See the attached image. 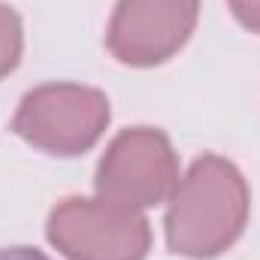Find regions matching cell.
Instances as JSON below:
<instances>
[{
  "label": "cell",
  "instance_id": "6da1fadb",
  "mask_svg": "<svg viewBox=\"0 0 260 260\" xmlns=\"http://www.w3.org/2000/svg\"><path fill=\"white\" fill-rule=\"evenodd\" d=\"M251 194L245 176L218 154H203L179 179L164 218L173 254L209 260L224 254L248 224Z\"/></svg>",
  "mask_w": 260,
  "mask_h": 260
},
{
  "label": "cell",
  "instance_id": "7a4b0ae2",
  "mask_svg": "<svg viewBox=\"0 0 260 260\" xmlns=\"http://www.w3.org/2000/svg\"><path fill=\"white\" fill-rule=\"evenodd\" d=\"M109 100L88 85L52 82L27 91L12 118V130L40 151L76 157L91 151L109 127Z\"/></svg>",
  "mask_w": 260,
  "mask_h": 260
},
{
  "label": "cell",
  "instance_id": "3957f363",
  "mask_svg": "<svg viewBox=\"0 0 260 260\" xmlns=\"http://www.w3.org/2000/svg\"><path fill=\"white\" fill-rule=\"evenodd\" d=\"M49 242L67 260H145L151 227L142 212L103 197H67L46 224Z\"/></svg>",
  "mask_w": 260,
  "mask_h": 260
},
{
  "label": "cell",
  "instance_id": "277c9868",
  "mask_svg": "<svg viewBox=\"0 0 260 260\" xmlns=\"http://www.w3.org/2000/svg\"><path fill=\"white\" fill-rule=\"evenodd\" d=\"M179 185V157L164 130H121L97 164V197L124 209H151L167 203Z\"/></svg>",
  "mask_w": 260,
  "mask_h": 260
},
{
  "label": "cell",
  "instance_id": "5b68a950",
  "mask_svg": "<svg viewBox=\"0 0 260 260\" xmlns=\"http://www.w3.org/2000/svg\"><path fill=\"white\" fill-rule=\"evenodd\" d=\"M200 0H118L106 30V49L118 64L157 67L194 34Z\"/></svg>",
  "mask_w": 260,
  "mask_h": 260
},
{
  "label": "cell",
  "instance_id": "8992f818",
  "mask_svg": "<svg viewBox=\"0 0 260 260\" xmlns=\"http://www.w3.org/2000/svg\"><path fill=\"white\" fill-rule=\"evenodd\" d=\"M21 46H24V34H21V18L12 6L0 3V79L9 76L18 61H21Z\"/></svg>",
  "mask_w": 260,
  "mask_h": 260
},
{
  "label": "cell",
  "instance_id": "52a82bcc",
  "mask_svg": "<svg viewBox=\"0 0 260 260\" xmlns=\"http://www.w3.org/2000/svg\"><path fill=\"white\" fill-rule=\"evenodd\" d=\"M236 21L248 27L251 34H260V0H227Z\"/></svg>",
  "mask_w": 260,
  "mask_h": 260
},
{
  "label": "cell",
  "instance_id": "ba28073f",
  "mask_svg": "<svg viewBox=\"0 0 260 260\" xmlns=\"http://www.w3.org/2000/svg\"><path fill=\"white\" fill-rule=\"evenodd\" d=\"M0 260H49L37 248H0Z\"/></svg>",
  "mask_w": 260,
  "mask_h": 260
}]
</instances>
